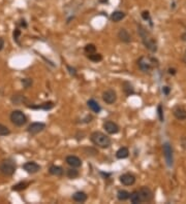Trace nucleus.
I'll list each match as a JSON object with an SVG mask.
<instances>
[{
  "label": "nucleus",
  "instance_id": "obj_35",
  "mask_svg": "<svg viewBox=\"0 0 186 204\" xmlns=\"http://www.w3.org/2000/svg\"><path fill=\"white\" fill-rule=\"evenodd\" d=\"M157 112H158V118H159L160 122H163V110H162V106H161V105H158Z\"/></svg>",
  "mask_w": 186,
  "mask_h": 204
},
{
  "label": "nucleus",
  "instance_id": "obj_15",
  "mask_svg": "<svg viewBox=\"0 0 186 204\" xmlns=\"http://www.w3.org/2000/svg\"><path fill=\"white\" fill-rule=\"evenodd\" d=\"M173 113H174L175 118L179 121H183L186 120V109L183 106H180V105H177L174 110H173Z\"/></svg>",
  "mask_w": 186,
  "mask_h": 204
},
{
  "label": "nucleus",
  "instance_id": "obj_17",
  "mask_svg": "<svg viewBox=\"0 0 186 204\" xmlns=\"http://www.w3.org/2000/svg\"><path fill=\"white\" fill-rule=\"evenodd\" d=\"M87 199H88L87 194L85 192H82V191H78V192L74 193V195H72V200H74L75 202H78V203L86 202Z\"/></svg>",
  "mask_w": 186,
  "mask_h": 204
},
{
  "label": "nucleus",
  "instance_id": "obj_40",
  "mask_svg": "<svg viewBox=\"0 0 186 204\" xmlns=\"http://www.w3.org/2000/svg\"><path fill=\"white\" fill-rule=\"evenodd\" d=\"M181 38H182L183 41H186V31L184 32V33L182 34V36H181Z\"/></svg>",
  "mask_w": 186,
  "mask_h": 204
},
{
  "label": "nucleus",
  "instance_id": "obj_28",
  "mask_svg": "<svg viewBox=\"0 0 186 204\" xmlns=\"http://www.w3.org/2000/svg\"><path fill=\"white\" fill-rule=\"evenodd\" d=\"M87 57H88V59L90 60V61H92V62H95V63H97V62H100L102 60V55L101 54H99V53H92V54H89V55H87Z\"/></svg>",
  "mask_w": 186,
  "mask_h": 204
},
{
  "label": "nucleus",
  "instance_id": "obj_13",
  "mask_svg": "<svg viewBox=\"0 0 186 204\" xmlns=\"http://www.w3.org/2000/svg\"><path fill=\"white\" fill-rule=\"evenodd\" d=\"M65 162L66 164L70 166V167H75V168H79L82 166V160L77 156L74 155H69L65 158Z\"/></svg>",
  "mask_w": 186,
  "mask_h": 204
},
{
  "label": "nucleus",
  "instance_id": "obj_1",
  "mask_svg": "<svg viewBox=\"0 0 186 204\" xmlns=\"http://www.w3.org/2000/svg\"><path fill=\"white\" fill-rule=\"evenodd\" d=\"M90 140L95 147L100 148H109L112 144V139L109 135L100 132V131H94L90 135Z\"/></svg>",
  "mask_w": 186,
  "mask_h": 204
},
{
  "label": "nucleus",
  "instance_id": "obj_8",
  "mask_svg": "<svg viewBox=\"0 0 186 204\" xmlns=\"http://www.w3.org/2000/svg\"><path fill=\"white\" fill-rule=\"evenodd\" d=\"M163 156H164L167 165L169 167L173 166V161H174V159H173V148L169 142H165L163 144Z\"/></svg>",
  "mask_w": 186,
  "mask_h": 204
},
{
  "label": "nucleus",
  "instance_id": "obj_7",
  "mask_svg": "<svg viewBox=\"0 0 186 204\" xmlns=\"http://www.w3.org/2000/svg\"><path fill=\"white\" fill-rule=\"evenodd\" d=\"M45 129H46V124H45V123L35 122V123H31V124L28 126L27 132H28L30 135H36L38 134V133L42 132Z\"/></svg>",
  "mask_w": 186,
  "mask_h": 204
},
{
  "label": "nucleus",
  "instance_id": "obj_6",
  "mask_svg": "<svg viewBox=\"0 0 186 204\" xmlns=\"http://www.w3.org/2000/svg\"><path fill=\"white\" fill-rule=\"evenodd\" d=\"M102 100L109 105L114 104L117 101V93L113 89H108L102 93Z\"/></svg>",
  "mask_w": 186,
  "mask_h": 204
},
{
  "label": "nucleus",
  "instance_id": "obj_11",
  "mask_svg": "<svg viewBox=\"0 0 186 204\" xmlns=\"http://www.w3.org/2000/svg\"><path fill=\"white\" fill-rule=\"evenodd\" d=\"M23 169L26 171L27 173H29V174H34V173H37L41 170V166L37 164L36 162L29 161V162H26L23 165Z\"/></svg>",
  "mask_w": 186,
  "mask_h": 204
},
{
  "label": "nucleus",
  "instance_id": "obj_32",
  "mask_svg": "<svg viewBox=\"0 0 186 204\" xmlns=\"http://www.w3.org/2000/svg\"><path fill=\"white\" fill-rule=\"evenodd\" d=\"M66 68H67V70H68L69 74L71 75V76L76 77L78 75V71H77V69L75 67H71L70 65H66Z\"/></svg>",
  "mask_w": 186,
  "mask_h": 204
},
{
  "label": "nucleus",
  "instance_id": "obj_14",
  "mask_svg": "<svg viewBox=\"0 0 186 204\" xmlns=\"http://www.w3.org/2000/svg\"><path fill=\"white\" fill-rule=\"evenodd\" d=\"M54 102L53 101H48V102H44L42 104H36V105H27L28 108H31V109H42L45 112H48V110H51L53 107H54Z\"/></svg>",
  "mask_w": 186,
  "mask_h": 204
},
{
  "label": "nucleus",
  "instance_id": "obj_2",
  "mask_svg": "<svg viewBox=\"0 0 186 204\" xmlns=\"http://www.w3.org/2000/svg\"><path fill=\"white\" fill-rule=\"evenodd\" d=\"M138 32H139L140 36L142 37L143 44L150 52L152 53H156L157 52V44H156V40H155L153 37L148 33V31L146 30L143 26L138 27Z\"/></svg>",
  "mask_w": 186,
  "mask_h": 204
},
{
  "label": "nucleus",
  "instance_id": "obj_34",
  "mask_svg": "<svg viewBox=\"0 0 186 204\" xmlns=\"http://www.w3.org/2000/svg\"><path fill=\"white\" fill-rule=\"evenodd\" d=\"M20 35H21V30H20L19 28H16V29L14 30V39L16 40L18 44H20V42H19Z\"/></svg>",
  "mask_w": 186,
  "mask_h": 204
},
{
  "label": "nucleus",
  "instance_id": "obj_12",
  "mask_svg": "<svg viewBox=\"0 0 186 204\" xmlns=\"http://www.w3.org/2000/svg\"><path fill=\"white\" fill-rule=\"evenodd\" d=\"M119 180L123 186H126V187H128V186L135 185V176L134 174H131V173H124V174L120 175Z\"/></svg>",
  "mask_w": 186,
  "mask_h": 204
},
{
  "label": "nucleus",
  "instance_id": "obj_38",
  "mask_svg": "<svg viewBox=\"0 0 186 204\" xmlns=\"http://www.w3.org/2000/svg\"><path fill=\"white\" fill-rule=\"evenodd\" d=\"M3 47H4V39L2 37H0V52L2 51Z\"/></svg>",
  "mask_w": 186,
  "mask_h": 204
},
{
  "label": "nucleus",
  "instance_id": "obj_16",
  "mask_svg": "<svg viewBox=\"0 0 186 204\" xmlns=\"http://www.w3.org/2000/svg\"><path fill=\"white\" fill-rule=\"evenodd\" d=\"M118 38L121 40L122 42H124V44H129V42H131V35H130L129 32L124 28H121L119 30V32H118Z\"/></svg>",
  "mask_w": 186,
  "mask_h": 204
},
{
  "label": "nucleus",
  "instance_id": "obj_39",
  "mask_svg": "<svg viewBox=\"0 0 186 204\" xmlns=\"http://www.w3.org/2000/svg\"><path fill=\"white\" fill-rule=\"evenodd\" d=\"M169 73L170 74H175L176 73V70L174 69V68H170V69H169Z\"/></svg>",
  "mask_w": 186,
  "mask_h": 204
},
{
  "label": "nucleus",
  "instance_id": "obj_27",
  "mask_svg": "<svg viewBox=\"0 0 186 204\" xmlns=\"http://www.w3.org/2000/svg\"><path fill=\"white\" fill-rule=\"evenodd\" d=\"M130 193L126 190H119L117 192V199L119 201H126L129 199Z\"/></svg>",
  "mask_w": 186,
  "mask_h": 204
},
{
  "label": "nucleus",
  "instance_id": "obj_23",
  "mask_svg": "<svg viewBox=\"0 0 186 204\" xmlns=\"http://www.w3.org/2000/svg\"><path fill=\"white\" fill-rule=\"evenodd\" d=\"M29 185H30V183H28V181H20V183H18L16 185L12 186V190L15 191V192H20V191H23L25 189L28 188Z\"/></svg>",
  "mask_w": 186,
  "mask_h": 204
},
{
  "label": "nucleus",
  "instance_id": "obj_5",
  "mask_svg": "<svg viewBox=\"0 0 186 204\" xmlns=\"http://www.w3.org/2000/svg\"><path fill=\"white\" fill-rule=\"evenodd\" d=\"M11 122L17 127H22L27 123L26 115L21 110H14L11 113Z\"/></svg>",
  "mask_w": 186,
  "mask_h": 204
},
{
  "label": "nucleus",
  "instance_id": "obj_18",
  "mask_svg": "<svg viewBox=\"0 0 186 204\" xmlns=\"http://www.w3.org/2000/svg\"><path fill=\"white\" fill-rule=\"evenodd\" d=\"M87 105L89 107V109L93 112L94 113H99L101 112V107H100L99 103L94 99H89L87 101Z\"/></svg>",
  "mask_w": 186,
  "mask_h": 204
},
{
  "label": "nucleus",
  "instance_id": "obj_37",
  "mask_svg": "<svg viewBox=\"0 0 186 204\" xmlns=\"http://www.w3.org/2000/svg\"><path fill=\"white\" fill-rule=\"evenodd\" d=\"M19 25H20V26H21V27H23V28H27V23H26V21H25L24 19L20 21Z\"/></svg>",
  "mask_w": 186,
  "mask_h": 204
},
{
  "label": "nucleus",
  "instance_id": "obj_24",
  "mask_svg": "<svg viewBox=\"0 0 186 204\" xmlns=\"http://www.w3.org/2000/svg\"><path fill=\"white\" fill-rule=\"evenodd\" d=\"M129 200H130V202H131L132 204H139V203H142V199H141L139 190H135V191H134V192L130 193Z\"/></svg>",
  "mask_w": 186,
  "mask_h": 204
},
{
  "label": "nucleus",
  "instance_id": "obj_21",
  "mask_svg": "<svg viewBox=\"0 0 186 204\" xmlns=\"http://www.w3.org/2000/svg\"><path fill=\"white\" fill-rule=\"evenodd\" d=\"M128 156H129V150L126 147H121L120 148H118V151L116 152V158L119 160L126 159Z\"/></svg>",
  "mask_w": 186,
  "mask_h": 204
},
{
  "label": "nucleus",
  "instance_id": "obj_33",
  "mask_svg": "<svg viewBox=\"0 0 186 204\" xmlns=\"http://www.w3.org/2000/svg\"><path fill=\"white\" fill-rule=\"evenodd\" d=\"M142 18L145 20V21H149L150 25H151V26H152V22H151V18H150V14H149V11H143V12H142Z\"/></svg>",
  "mask_w": 186,
  "mask_h": 204
},
{
  "label": "nucleus",
  "instance_id": "obj_30",
  "mask_svg": "<svg viewBox=\"0 0 186 204\" xmlns=\"http://www.w3.org/2000/svg\"><path fill=\"white\" fill-rule=\"evenodd\" d=\"M11 134V130L6 126L0 124V136H7Z\"/></svg>",
  "mask_w": 186,
  "mask_h": 204
},
{
  "label": "nucleus",
  "instance_id": "obj_10",
  "mask_svg": "<svg viewBox=\"0 0 186 204\" xmlns=\"http://www.w3.org/2000/svg\"><path fill=\"white\" fill-rule=\"evenodd\" d=\"M141 199H142V203L143 202H151L154 198V194L151 190L148 187H142L139 190Z\"/></svg>",
  "mask_w": 186,
  "mask_h": 204
},
{
  "label": "nucleus",
  "instance_id": "obj_3",
  "mask_svg": "<svg viewBox=\"0 0 186 204\" xmlns=\"http://www.w3.org/2000/svg\"><path fill=\"white\" fill-rule=\"evenodd\" d=\"M157 60L154 58H149V57H141L138 60V65L139 68L142 70L143 72H150L152 70V68L157 65Z\"/></svg>",
  "mask_w": 186,
  "mask_h": 204
},
{
  "label": "nucleus",
  "instance_id": "obj_4",
  "mask_svg": "<svg viewBox=\"0 0 186 204\" xmlns=\"http://www.w3.org/2000/svg\"><path fill=\"white\" fill-rule=\"evenodd\" d=\"M16 172V163L12 159L3 160L0 164V173L4 176H12Z\"/></svg>",
  "mask_w": 186,
  "mask_h": 204
},
{
  "label": "nucleus",
  "instance_id": "obj_19",
  "mask_svg": "<svg viewBox=\"0 0 186 204\" xmlns=\"http://www.w3.org/2000/svg\"><path fill=\"white\" fill-rule=\"evenodd\" d=\"M126 16V14H125L124 11H116L114 12H112L110 16V19L112 22L114 23H119L120 21H122L123 19Z\"/></svg>",
  "mask_w": 186,
  "mask_h": 204
},
{
  "label": "nucleus",
  "instance_id": "obj_20",
  "mask_svg": "<svg viewBox=\"0 0 186 204\" xmlns=\"http://www.w3.org/2000/svg\"><path fill=\"white\" fill-rule=\"evenodd\" d=\"M49 173L52 175H55V176H62L64 174V169L61 167V166H58V165H52L50 166L49 168Z\"/></svg>",
  "mask_w": 186,
  "mask_h": 204
},
{
  "label": "nucleus",
  "instance_id": "obj_36",
  "mask_svg": "<svg viewBox=\"0 0 186 204\" xmlns=\"http://www.w3.org/2000/svg\"><path fill=\"white\" fill-rule=\"evenodd\" d=\"M170 92H171V88L170 87H163L162 88V93L165 95V96H168V95L170 94Z\"/></svg>",
  "mask_w": 186,
  "mask_h": 204
},
{
  "label": "nucleus",
  "instance_id": "obj_26",
  "mask_svg": "<svg viewBox=\"0 0 186 204\" xmlns=\"http://www.w3.org/2000/svg\"><path fill=\"white\" fill-rule=\"evenodd\" d=\"M12 102L14 103L15 105H20L23 104L24 102H27V99L24 95H14L12 97Z\"/></svg>",
  "mask_w": 186,
  "mask_h": 204
},
{
  "label": "nucleus",
  "instance_id": "obj_22",
  "mask_svg": "<svg viewBox=\"0 0 186 204\" xmlns=\"http://www.w3.org/2000/svg\"><path fill=\"white\" fill-rule=\"evenodd\" d=\"M122 88H123V91H124V93H125V95H126V96H130V95L135 94L134 86L130 84L129 82H123Z\"/></svg>",
  "mask_w": 186,
  "mask_h": 204
},
{
  "label": "nucleus",
  "instance_id": "obj_25",
  "mask_svg": "<svg viewBox=\"0 0 186 204\" xmlns=\"http://www.w3.org/2000/svg\"><path fill=\"white\" fill-rule=\"evenodd\" d=\"M66 176L69 178V180H76L80 176V172L77 168L75 167H70L69 169H67L66 171Z\"/></svg>",
  "mask_w": 186,
  "mask_h": 204
},
{
  "label": "nucleus",
  "instance_id": "obj_29",
  "mask_svg": "<svg viewBox=\"0 0 186 204\" xmlns=\"http://www.w3.org/2000/svg\"><path fill=\"white\" fill-rule=\"evenodd\" d=\"M84 51H85V53H86L87 55L92 54V53L96 52V47H95V44H86V45H85V47H84Z\"/></svg>",
  "mask_w": 186,
  "mask_h": 204
},
{
  "label": "nucleus",
  "instance_id": "obj_31",
  "mask_svg": "<svg viewBox=\"0 0 186 204\" xmlns=\"http://www.w3.org/2000/svg\"><path fill=\"white\" fill-rule=\"evenodd\" d=\"M22 85H23V87L25 88V89H29L30 87L32 86V84H33V79H23L21 80Z\"/></svg>",
  "mask_w": 186,
  "mask_h": 204
},
{
  "label": "nucleus",
  "instance_id": "obj_9",
  "mask_svg": "<svg viewBox=\"0 0 186 204\" xmlns=\"http://www.w3.org/2000/svg\"><path fill=\"white\" fill-rule=\"evenodd\" d=\"M102 127H104V129L105 130V132L109 133L111 135L117 134L120 131V127L115 122H113V121H105V122H104V124H102Z\"/></svg>",
  "mask_w": 186,
  "mask_h": 204
}]
</instances>
